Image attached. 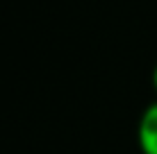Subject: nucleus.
I'll return each mask as SVG.
<instances>
[{"instance_id":"f257e3e1","label":"nucleus","mask_w":157,"mask_h":154,"mask_svg":"<svg viewBox=\"0 0 157 154\" xmlns=\"http://www.w3.org/2000/svg\"><path fill=\"white\" fill-rule=\"evenodd\" d=\"M137 141L144 154H157V102L150 104L139 118Z\"/></svg>"},{"instance_id":"f03ea898","label":"nucleus","mask_w":157,"mask_h":154,"mask_svg":"<svg viewBox=\"0 0 157 154\" xmlns=\"http://www.w3.org/2000/svg\"><path fill=\"white\" fill-rule=\"evenodd\" d=\"M153 86H155V91H157V66H155V70H153Z\"/></svg>"}]
</instances>
